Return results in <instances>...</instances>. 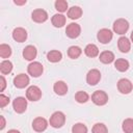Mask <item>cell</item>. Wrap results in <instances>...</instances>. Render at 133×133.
I'll return each instance as SVG.
<instances>
[{"label":"cell","instance_id":"6da1fadb","mask_svg":"<svg viewBox=\"0 0 133 133\" xmlns=\"http://www.w3.org/2000/svg\"><path fill=\"white\" fill-rule=\"evenodd\" d=\"M65 123V115L61 111L54 112L50 117V125L53 128H61Z\"/></svg>","mask_w":133,"mask_h":133},{"label":"cell","instance_id":"7a4b0ae2","mask_svg":"<svg viewBox=\"0 0 133 133\" xmlns=\"http://www.w3.org/2000/svg\"><path fill=\"white\" fill-rule=\"evenodd\" d=\"M26 98H27V100L32 101V102L38 101L42 98V90H41V88L35 86V85L29 86L27 88V90H26Z\"/></svg>","mask_w":133,"mask_h":133},{"label":"cell","instance_id":"3957f363","mask_svg":"<svg viewBox=\"0 0 133 133\" xmlns=\"http://www.w3.org/2000/svg\"><path fill=\"white\" fill-rule=\"evenodd\" d=\"M91 101L98 106H103L108 102V96L103 90H96L91 95Z\"/></svg>","mask_w":133,"mask_h":133},{"label":"cell","instance_id":"277c9868","mask_svg":"<svg viewBox=\"0 0 133 133\" xmlns=\"http://www.w3.org/2000/svg\"><path fill=\"white\" fill-rule=\"evenodd\" d=\"M129 29V23L125 19H117L113 23V31L117 34H125Z\"/></svg>","mask_w":133,"mask_h":133},{"label":"cell","instance_id":"5b68a950","mask_svg":"<svg viewBox=\"0 0 133 133\" xmlns=\"http://www.w3.org/2000/svg\"><path fill=\"white\" fill-rule=\"evenodd\" d=\"M27 71H28V74L31 75L32 77H39L42 74H43V71H44V68L42 65L41 62L38 61H33L31 63H29L28 68H27Z\"/></svg>","mask_w":133,"mask_h":133},{"label":"cell","instance_id":"8992f818","mask_svg":"<svg viewBox=\"0 0 133 133\" xmlns=\"http://www.w3.org/2000/svg\"><path fill=\"white\" fill-rule=\"evenodd\" d=\"M132 88H133V85H132V83H131V81L129 79L123 78V79L118 80V82H117V89H118V91L121 94H124V95L130 94Z\"/></svg>","mask_w":133,"mask_h":133},{"label":"cell","instance_id":"52a82bcc","mask_svg":"<svg viewBox=\"0 0 133 133\" xmlns=\"http://www.w3.org/2000/svg\"><path fill=\"white\" fill-rule=\"evenodd\" d=\"M12 107L17 113H23L27 109V100L23 97H18L14 100Z\"/></svg>","mask_w":133,"mask_h":133},{"label":"cell","instance_id":"ba28073f","mask_svg":"<svg viewBox=\"0 0 133 133\" xmlns=\"http://www.w3.org/2000/svg\"><path fill=\"white\" fill-rule=\"evenodd\" d=\"M65 33L70 38H76L80 35L81 33V27L77 23H71L66 26Z\"/></svg>","mask_w":133,"mask_h":133},{"label":"cell","instance_id":"9c48e42d","mask_svg":"<svg viewBox=\"0 0 133 133\" xmlns=\"http://www.w3.org/2000/svg\"><path fill=\"white\" fill-rule=\"evenodd\" d=\"M112 36H113L112 31L107 29V28H103V29L99 30V32L97 34L98 41L102 44H108L112 39Z\"/></svg>","mask_w":133,"mask_h":133},{"label":"cell","instance_id":"30bf717a","mask_svg":"<svg viewBox=\"0 0 133 133\" xmlns=\"http://www.w3.org/2000/svg\"><path fill=\"white\" fill-rule=\"evenodd\" d=\"M101 79V73L99 70L97 69H92L90 71H88L87 75H86V82L89 85H96L99 83Z\"/></svg>","mask_w":133,"mask_h":133},{"label":"cell","instance_id":"8fae6325","mask_svg":"<svg viewBox=\"0 0 133 133\" xmlns=\"http://www.w3.org/2000/svg\"><path fill=\"white\" fill-rule=\"evenodd\" d=\"M31 18L36 23H44L48 20V14L46 10H44L42 8H37V9H34L32 11Z\"/></svg>","mask_w":133,"mask_h":133},{"label":"cell","instance_id":"7c38bea8","mask_svg":"<svg viewBox=\"0 0 133 133\" xmlns=\"http://www.w3.org/2000/svg\"><path fill=\"white\" fill-rule=\"evenodd\" d=\"M14 84L18 88H24L29 84V77L25 74H19L14 78Z\"/></svg>","mask_w":133,"mask_h":133},{"label":"cell","instance_id":"4fadbf2b","mask_svg":"<svg viewBox=\"0 0 133 133\" xmlns=\"http://www.w3.org/2000/svg\"><path fill=\"white\" fill-rule=\"evenodd\" d=\"M48 127V122L44 117H36L32 122V128L36 132H43L47 129Z\"/></svg>","mask_w":133,"mask_h":133},{"label":"cell","instance_id":"5bb4252c","mask_svg":"<svg viewBox=\"0 0 133 133\" xmlns=\"http://www.w3.org/2000/svg\"><path fill=\"white\" fill-rule=\"evenodd\" d=\"M12 38L18 43H23L27 38V31L22 27H18L12 31Z\"/></svg>","mask_w":133,"mask_h":133},{"label":"cell","instance_id":"9a60e30c","mask_svg":"<svg viewBox=\"0 0 133 133\" xmlns=\"http://www.w3.org/2000/svg\"><path fill=\"white\" fill-rule=\"evenodd\" d=\"M36 54H37L36 48L34 46H32V45L26 46L24 48V50H23V57L26 60H33L36 57Z\"/></svg>","mask_w":133,"mask_h":133},{"label":"cell","instance_id":"2e32d148","mask_svg":"<svg viewBox=\"0 0 133 133\" xmlns=\"http://www.w3.org/2000/svg\"><path fill=\"white\" fill-rule=\"evenodd\" d=\"M117 47H118V50L121 52L127 53L131 49V43L126 36H121L117 41Z\"/></svg>","mask_w":133,"mask_h":133},{"label":"cell","instance_id":"e0dca14e","mask_svg":"<svg viewBox=\"0 0 133 133\" xmlns=\"http://www.w3.org/2000/svg\"><path fill=\"white\" fill-rule=\"evenodd\" d=\"M53 89L56 95L58 96H63L68 92V85L63 81H56L53 85Z\"/></svg>","mask_w":133,"mask_h":133},{"label":"cell","instance_id":"ac0fdd59","mask_svg":"<svg viewBox=\"0 0 133 133\" xmlns=\"http://www.w3.org/2000/svg\"><path fill=\"white\" fill-rule=\"evenodd\" d=\"M99 59H100L101 62H103L105 64H108V63H111L114 60V54L111 51H103L100 54Z\"/></svg>","mask_w":133,"mask_h":133},{"label":"cell","instance_id":"d6986e66","mask_svg":"<svg viewBox=\"0 0 133 133\" xmlns=\"http://www.w3.org/2000/svg\"><path fill=\"white\" fill-rule=\"evenodd\" d=\"M51 22L53 24L54 27H62L64 24H65V17L61 14H55L52 19H51Z\"/></svg>","mask_w":133,"mask_h":133},{"label":"cell","instance_id":"ffe728a7","mask_svg":"<svg viewBox=\"0 0 133 133\" xmlns=\"http://www.w3.org/2000/svg\"><path fill=\"white\" fill-rule=\"evenodd\" d=\"M82 16V9L79 6H72L68 10V17L72 20H77Z\"/></svg>","mask_w":133,"mask_h":133},{"label":"cell","instance_id":"44dd1931","mask_svg":"<svg viewBox=\"0 0 133 133\" xmlns=\"http://www.w3.org/2000/svg\"><path fill=\"white\" fill-rule=\"evenodd\" d=\"M84 53L88 57H96L99 55V49L95 44H88L84 49Z\"/></svg>","mask_w":133,"mask_h":133},{"label":"cell","instance_id":"7402d4cb","mask_svg":"<svg viewBox=\"0 0 133 133\" xmlns=\"http://www.w3.org/2000/svg\"><path fill=\"white\" fill-rule=\"evenodd\" d=\"M47 58L51 62H58V61L61 60L62 54L58 50H52V51H50V52L47 53Z\"/></svg>","mask_w":133,"mask_h":133},{"label":"cell","instance_id":"603a6c76","mask_svg":"<svg viewBox=\"0 0 133 133\" xmlns=\"http://www.w3.org/2000/svg\"><path fill=\"white\" fill-rule=\"evenodd\" d=\"M114 66L119 72H126L129 69V62H128V60H126L124 58H118L115 60Z\"/></svg>","mask_w":133,"mask_h":133},{"label":"cell","instance_id":"cb8c5ba5","mask_svg":"<svg viewBox=\"0 0 133 133\" xmlns=\"http://www.w3.org/2000/svg\"><path fill=\"white\" fill-rule=\"evenodd\" d=\"M81 53H82V50H81L78 46H72V47H70V48L68 49V55H69V57L72 58V59L78 58V57L81 55Z\"/></svg>","mask_w":133,"mask_h":133},{"label":"cell","instance_id":"d4e9b609","mask_svg":"<svg viewBox=\"0 0 133 133\" xmlns=\"http://www.w3.org/2000/svg\"><path fill=\"white\" fill-rule=\"evenodd\" d=\"M0 71L3 75L5 74H9L12 71V63L9 60H3L0 63Z\"/></svg>","mask_w":133,"mask_h":133},{"label":"cell","instance_id":"484cf974","mask_svg":"<svg viewBox=\"0 0 133 133\" xmlns=\"http://www.w3.org/2000/svg\"><path fill=\"white\" fill-rule=\"evenodd\" d=\"M88 99H89L88 94L85 92V91H82V90L77 91L76 95H75V100H76L78 103H81V104H82V103H86V102L88 101Z\"/></svg>","mask_w":133,"mask_h":133},{"label":"cell","instance_id":"4316f807","mask_svg":"<svg viewBox=\"0 0 133 133\" xmlns=\"http://www.w3.org/2000/svg\"><path fill=\"white\" fill-rule=\"evenodd\" d=\"M11 55V48L6 44L0 45V56L2 58H7Z\"/></svg>","mask_w":133,"mask_h":133},{"label":"cell","instance_id":"83f0119b","mask_svg":"<svg viewBox=\"0 0 133 133\" xmlns=\"http://www.w3.org/2000/svg\"><path fill=\"white\" fill-rule=\"evenodd\" d=\"M123 131L125 133H133V119L132 118H126L123 122Z\"/></svg>","mask_w":133,"mask_h":133},{"label":"cell","instance_id":"f1b7e54d","mask_svg":"<svg viewBox=\"0 0 133 133\" xmlns=\"http://www.w3.org/2000/svg\"><path fill=\"white\" fill-rule=\"evenodd\" d=\"M72 133H87V127L82 123H77L72 127Z\"/></svg>","mask_w":133,"mask_h":133},{"label":"cell","instance_id":"f546056e","mask_svg":"<svg viewBox=\"0 0 133 133\" xmlns=\"http://www.w3.org/2000/svg\"><path fill=\"white\" fill-rule=\"evenodd\" d=\"M91 132L92 133H108V129L104 124L98 123V124L94 125V127L91 129Z\"/></svg>","mask_w":133,"mask_h":133},{"label":"cell","instance_id":"4dcf8cb0","mask_svg":"<svg viewBox=\"0 0 133 133\" xmlns=\"http://www.w3.org/2000/svg\"><path fill=\"white\" fill-rule=\"evenodd\" d=\"M55 8L59 11V12H64L68 9V2L64 0H57L55 1Z\"/></svg>","mask_w":133,"mask_h":133},{"label":"cell","instance_id":"1f68e13d","mask_svg":"<svg viewBox=\"0 0 133 133\" xmlns=\"http://www.w3.org/2000/svg\"><path fill=\"white\" fill-rule=\"evenodd\" d=\"M8 103H9V98H8L7 96L1 94V95H0V107L3 108V107H5Z\"/></svg>","mask_w":133,"mask_h":133},{"label":"cell","instance_id":"d6a6232c","mask_svg":"<svg viewBox=\"0 0 133 133\" xmlns=\"http://www.w3.org/2000/svg\"><path fill=\"white\" fill-rule=\"evenodd\" d=\"M5 86H6V81H5L4 77L1 76L0 77V91H3L4 88H5Z\"/></svg>","mask_w":133,"mask_h":133},{"label":"cell","instance_id":"836d02e7","mask_svg":"<svg viewBox=\"0 0 133 133\" xmlns=\"http://www.w3.org/2000/svg\"><path fill=\"white\" fill-rule=\"evenodd\" d=\"M0 119H1V126H0V129L3 130L4 127H5V119H4V116L1 115V116H0Z\"/></svg>","mask_w":133,"mask_h":133},{"label":"cell","instance_id":"e575fe53","mask_svg":"<svg viewBox=\"0 0 133 133\" xmlns=\"http://www.w3.org/2000/svg\"><path fill=\"white\" fill-rule=\"evenodd\" d=\"M14 2L17 5H22V4H25L26 3V0H24V1H14Z\"/></svg>","mask_w":133,"mask_h":133},{"label":"cell","instance_id":"d590c367","mask_svg":"<svg viewBox=\"0 0 133 133\" xmlns=\"http://www.w3.org/2000/svg\"><path fill=\"white\" fill-rule=\"evenodd\" d=\"M7 133H21L19 130H16V129H11V130H9Z\"/></svg>","mask_w":133,"mask_h":133},{"label":"cell","instance_id":"8d00e7d4","mask_svg":"<svg viewBox=\"0 0 133 133\" xmlns=\"http://www.w3.org/2000/svg\"><path fill=\"white\" fill-rule=\"evenodd\" d=\"M131 41H132V43H133V31L131 32Z\"/></svg>","mask_w":133,"mask_h":133}]
</instances>
